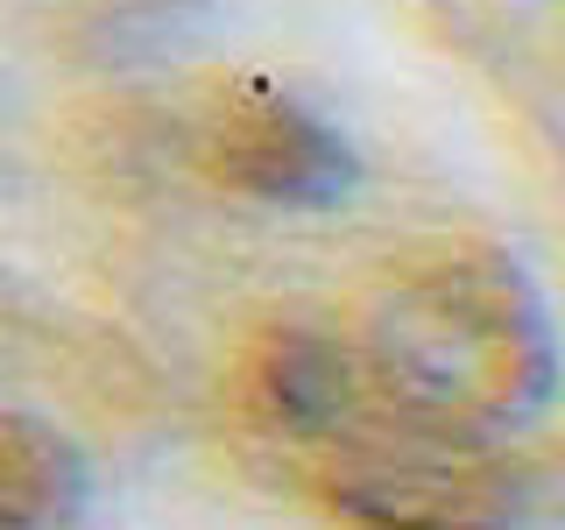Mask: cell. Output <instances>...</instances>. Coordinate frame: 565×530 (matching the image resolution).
Returning a JSON list of instances; mask_svg holds the SVG:
<instances>
[{"label":"cell","mask_w":565,"mask_h":530,"mask_svg":"<svg viewBox=\"0 0 565 530\" xmlns=\"http://www.w3.org/2000/svg\"><path fill=\"white\" fill-rule=\"evenodd\" d=\"M361 347L417 417L494 446L558 396V332L509 247L446 234L382 262Z\"/></svg>","instance_id":"obj_1"},{"label":"cell","mask_w":565,"mask_h":530,"mask_svg":"<svg viewBox=\"0 0 565 530\" xmlns=\"http://www.w3.org/2000/svg\"><path fill=\"white\" fill-rule=\"evenodd\" d=\"M297 488L347 530H516L523 517V474L481 438L417 417L411 403L305 467Z\"/></svg>","instance_id":"obj_2"},{"label":"cell","mask_w":565,"mask_h":530,"mask_svg":"<svg viewBox=\"0 0 565 530\" xmlns=\"http://www.w3.org/2000/svg\"><path fill=\"white\" fill-rule=\"evenodd\" d=\"M396 389L382 382V368L367 361L361 332L305 326V318H276L255 326L247 347L234 353V411L241 432L262 453H276L290 467V481L318 467L326 453L353 446L367 424L396 411Z\"/></svg>","instance_id":"obj_3"},{"label":"cell","mask_w":565,"mask_h":530,"mask_svg":"<svg viewBox=\"0 0 565 530\" xmlns=\"http://www.w3.org/2000/svg\"><path fill=\"white\" fill-rule=\"evenodd\" d=\"M191 149H199V170L212 184L234 191V199H255V205L318 212V205H340L361 184L353 141L318 106H305L282 85H262V78L220 85Z\"/></svg>","instance_id":"obj_4"},{"label":"cell","mask_w":565,"mask_h":530,"mask_svg":"<svg viewBox=\"0 0 565 530\" xmlns=\"http://www.w3.org/2000/svg\"><path fill=\"white\" fill-rule=\"evenodd\" d=\"M85 509V459L57 424L8 411L0 424V530H71Z\"/></svg>","instance_id":"obj_5"}]
</instances>
